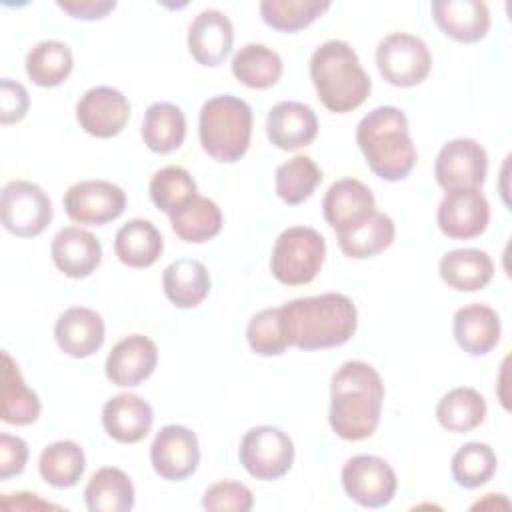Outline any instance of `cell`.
<instances>
[{
    "label": "cell",
    "mask_w": 512,
    "mask_h": 512,
    "mask_svg": "<svg viewBox=\"0 0 512 512\" xmlns=\"http://www.w3.org/2000/svg\"><path fill=\"white\" fill-rule=\"evenodd\" d=\"M384 384L374 366L362 360L344 362L330 382L328 422L348 442L370 438L382 416Z\"/></svg>",
    "instance_id": "6da1fadb"
},
{
    "label": "cell",
    "mask_w": 512,
    "mask_h": 512,
    "mask_svg": "<svg viewBox=\"0 0 512 512\" xmlns=\"http://www.w3.org/2000/svg\"><path fill=\"white\" fill-rule=\"evenodd\" d=\"M284 332L290 346L322 350L346 344L358 326V312L346 294L326 292L296 298L280 306Z\"/></svg>",
    "instance_id": "7a4b0ae2"
},
{
    "label": "cell",
    "mask_w": 512,
    "mask_h": 512,
    "mask_svg": "<svg viewBox=\"0 0 512 512\" xmlns=\"http://www.w3.org/2000/svg\"><path fill=\"white\" fill-rule=\"evenodd\" d=\"M356 144L362 150L368 168L386 182L404 180L418 160L408 130V118L396 106H378L370 110L358 122Z\"/></svg>",
    "instance_id": "3957f363"
},
{
    "label": "cell",
    "mask_w": 512,
    "mask_h": 512,
    "mask_svg": "<svg viewBox=\"0 0 512 512\" xmlns=\"http://www.w3.org/2000/svg\"><path fill=\"white\" fill-rule=\"evenodd\" d=\"M310 78L318 100L326 110L336 114H346L362 106L372 88L358 54L344 40H328L314 50Z\"/></svg>",
    "instance_id": "277c9868"
},
{
    "label": "cell",
    "mask_w": 512,
    "mask_h": 512,
    "mask_svg": "<svg viewBox=\"0 0 512 512\" xmlns=\"http://www.w3.org/2000/svg\"><path fill=\"white\" fill-rule=\"evenodd\" d=\"M202 150L216 162L234 164L250 146L252 110L248 102L232 94H220L204 102L198 118Z\"/></svg>",
    "instance_id": "5b68a950"
},
{
    "label": "cell",
    "mask_w": 512,
    "mask_h": 512,
    "mask_svg": "<svg viewBox=\"0 0 512 512\" xmlns=\"http://www.w3.org/2000/svg\"><path fill=\"white\" fill-rule=\"evenodd\" d=\"M326 256L322 234L310 226H290L280 232L270 256L274 278L286 286H302L312 282Z\"/></svg>",
    "instance_id": "8992f818"
},
{
    "label": "cell",
    "mask_w": 512,
    "mask_h": 512,
    "mask_svg": "<svg viewBox=\"0 0 512 512\" xmlns=\"http://www.w3.org/2000/svg\"><path fill=\"white\" fill-rule=\"evenodd\" d=\"M376 66L388 84L410 88L422 84L430 74L432 54L422 38L392 32L378 42Z\"/></svg>",
    "instance_id": "52a82bcc"
},
{
    "label": "cell",
    "mask_w": 512,
    "mask_h": 512,
    "mask_svg": "<svg viewBox=\"0 0 512 512\" xmlns=\"http://www.w3.org/2000/svg\"><path fill=\"white\" fill-rule=\"evenodd\" d=\"M2 226L18 238H34L52 222V202L34 182L10 180L0 198Z\"/></svg>",
    "instance_id": "ba28073f"
},
{
    "label": "cell",
    "mask_w": 512,
    "mask_h": 512,
    "mask_svg": "<svg viewBox=\"0 0 512 512\" xmlns=\"http://www.w3.org/2000/svg\"><path fill=\"white\" fill-rule=\"evenodd\" d=\"M238 456L252 478L276 480L292 468L294 442L276 426H256L244 434Z\"/></svg>",
    "instance_id": "9c48e42d"
},
{
    "label": "cell",
    "mask_w": 512,
    "mask_h": 512,
    "mask_svg": "<svg viewBox=\"0 0 512 512\" xmlns=\"http://www.w3.org/2000/svg\"><path fill=\"white\" fill-rule=\"evenodd\" d=\"M342 486L350 500L364 508H382L392 502L398 480L392 466L374 454H358L342 468Z\"/></svg>",
    "instance_id": "30bf717a"
},
{
    "label": "cell",
    "mask_w": 512,
    "mask_h": 512,
    "mask_svg": "<svg viewBox=\"0 0 512 512\" xmlns=\"http://www.w3.org/2000/svg\"><path fill=\"white\" fill-rule=\"evenodd\" d=\"M62 204L70 220L86 226H104L122 216L126 192L108 180H82L66 190Z\"/></svg>",
    "instance_id": "8fae6325"
},
{
    "label": "cell",
    "mask_w": 512,
    "mask_h": 512,
    "mask_svg": "<svg viewBox=\"0 0 512 512\" xmlns=\"http://www.w3.org/2000/svg\"><path fill=\"white\" fill-rule=\"evenodd\" d=\"M488 172V154L472 138L446 142L434 162V176L442 190L480 188Z\"/></svg>",
    "instance_id": "7c38bea8"
},
{
    "label": "cell",
    "mask_w": 512,
    "mask_h": 512,
    "mask_svg": "<svg viewBox=\"0 0 512 512\" xmlns=\"http://www.w3.org/2000/svg\"><path fill=\"white\" fill-rule=\"evenodd\" d=\"M150 462L154 472L170 482L190 478L200 464V446L196 434L180 424L160 428L152 446Z\"/></svg>",
    "instance_id": "4fadbf2b"
},
{
    "label": "cell",
    "mask_w": 512,
    "mask_h": 512,
    "mask_svg": "<svg viewBox=\"0 0 512 512\" xmlns=\"http://www.w3.org/2000/svg\"><path fill=\"white\" fill-rule=\"evenodd\" d=\"M438 228L454 240H470L480 236L490 222V204L480 188L450 190L438 204Z\"/></svg>",
    "instance_id": "5bb4252c"
},
{
    "label": "cell",
    "mask_w": 512,
    "mask_h": 512,
    "mask_svg": "<svg viewBox=\"0 0 512 512\" xmlns=\"http://www.w3.org/2000/svg\"><path fill=\"white\" fill-rule=\"evenodd\" d=\"M130 118L128 98L112 86H94L76 104L80 128L96 138L118 136Z\"/></svg>",
    "instance_id": "9a60e30c"
},
{
    "label": "cell",
    "mask_w": 512,
    "mask_h": 512,
    "mask_svg": "<svg viewBox=\"0 0 512 512\" xmlns=\"http://www.w3.org/2000/svg\"><path fill=\"white\" fill-rule=\"evenodd\" d=\"M158 364L156 344L142 334L122 338L108 354L104 370L106 378L122 388H132L148 380Z\"/></svg>",
    "instance_id": "2e32d148"
},
{
    "label": "cell",
    "mask_w": 512,
    "mask_h": 512,
    "mask_svg": "<svg viewBox=\"0 0 512 512\" xmlns=\"http://www.w3.org/2000/svg\"><path fill=\"white\" fill-rule=\"evenodd\" d=\"M232 44L234 26L224 12L208 8L190 22L188 50L198 64L210 68L220 66L232 52Z\"/></svg>",
    "instance_id": "e0dca14e"
},
{
    "label": "cell",
    "mask_w": 512,
    "mask_h": 512,
    "mask_svg": "<svg viewBox=\"0 0 512 512\" xmlns=\"http://www.w3.org/2000/svg\"><path fill=\"white\" fill-rule=\"evenodd\" d=\"M50 256L64 276L80 280L100 266L102 244L92 232L80 226H66L52 238Z\"/></svg>",
    "instance_id": "ac0fdd59"
},
{
    "label": "cell",
    "mask_w": 512,
    "mask_h": 512,
    "mask_svg": "<svg viewBox=\"0 0 512 512\" xmlns=\"http://www.w3.org/2000/svg\"><path fill=\"white\" fill-rule=\"evenodd\" d=\"M268 140L286 152H294L314 142L318 136V118L304 102H278L266 116Z\"/></svg>",
    "instance_id": "d6986e66"
},
{
    "label": "cell",
    "mask_w": 512,
    "mask_h": 512,
    "mask_svg": "<svg viewBox=\"0 0 512 512\" xmlns=\"http://www.w3.org/2000/svg\"><path fill=\"white\" fill-rule=\"evenodd\" d=\"M54 338L64 354L72 358H88L104 344V320L92 308L72 306L58 316Z\"/></svg>",
    "instance_id": "ffe728a7"
},
{
    "label": "cell",
    "mask_w": 512,
    "mask_h": 512,
    "mask_svg": "<svg viewBox=\"0 0 512 512\" xmlns=\"http://www.w3.org/2000/svg\"><path fill=\"white\" fill-rule=\"evenodd\" d=\"M152 406L130 392L112 396L102 408V426L106 434L120 444H136L144 440L152 428Z\"/></svg>",
    "instance_id": "44dd1931"
},
{
    "label": "cell",
    "mask_w": 512,
    "mask_h": 512,
    "mask_svg": "<svg viewBox=\"0 0 512 512\" xmlns=\"http://www.w3.org/2000/svg\"><path fill=\"white\" fill-rule=\"evenodd\" d=\"M432 18L444 36L462 44L480 42L490 28V10L478 0H434Z\"/></svg>",
    "instance_id": "7402d4cb"
},
{
    "label": "cell",
    "mask_w": 512,
    "mask_h": 512,
    "mask_svg": "<svg viewBox=\"0 0 512 512\" xmlns=\"http://www.w3.org/2000/svg\"><path fill=\"white\" fill-rule=\"evenodd\" d=\"M456 344L470 356H484L500 342V316L486 304H468L456 310L452 320Z\"/></svg>",
    "instance_id": "603a6c76"
},
{
    "label": "cell",
    "mask_w": 512,
    "mask_h": 512,
    "mask_svg": "<svg viewBox=\"0 0 512 512\" xmlns=\"http://www.w3.org/2000/svg\"><path fill=\"white\" fill-rule=\"evenodd\" d=\"M374 210H376V200L372 190L356 178L336 180L328 188L322 200L324 218L334 228V232H340L364 220Z\"/></svg>",
    "instance_id": "cb8c5ba5"
},
{
    "label": "cell",
    "mask_w": 512,
    "mask_h": 512,
    "mask_svg": "<svg viewBox=\"0 0 512 512\" xmlns=\"http://www.w3.org/2000/svg\"><path fill=\"white\" fill-rule=\"evenodd\" d=\"M438 272L452 290L476 292L494 278V262L480 248H456L440 258Z\"/></svg>",
    "instance_id": "d4e9b609"
},
{
    "label": "cell",
    "mask_w": 512,
    "mask_h": 512,
    "mask_svg": "<svg viewBox=\"0 0 512 512\" xmlns=\"http://www.w3.org/2000/svg\"><path fill=\"white\" fill-rule=\"evenodd\" d=\"M340 250L354 260L374 258L384 252L396 236L394 222L388 214L374 210L364 220L336 232Z\"/></svg>",
    "instance_id": "484cf974"
},
{
    "label": "cell",
    "mask_w": 512,
    "mask_h": 512,
    "mask_svg": "<svg viewBox=\"0 0 512 512\" xmlns=\"http://www.w3.org/2000/svg\"><path fill=\"white\" fill-rule=\"evenodd\" d=\"M2 392H0V418L12 426H28L38 420L42 404L38 394L24 382L18 364L8 352L2 354Z\"/></svg>",
    "instance_id": "4316f807"
},
{
    "label": "cell",
    "mask_w": 512,
    "mask_h": 512,
    "mask_svg": "<svg viewBox=\"0 0 512 512\" xmlns=\"http://www.w3.org/2000/svg\"><path fill=\"white\" fill-rule=\"evenodd\" d=\"M162 288L176 308H196L210 292V276L200 260L178 258L164 268Z\"/></svg>",
    "instance_id": "83f0119b"
},
{
    "label": "cell",
    "mask_w": 512,
    "mask_h": 512,
    "mask_svg": "<svg viewBox=\"0 0 512 512\" xmlns=\"http://www.w3.org/2000/svg\"><path fill=\"white\" fill-rule=\"evenodd\" d=\"M162 250V234L150 220H128L114 236V252L118 260L130 268L152 266L162 256Z\"/></svg>",
    "instance_id": "f1b7e54d"
},
{
    "label": "cell",
    "mask_w": 512,
    "mask_h": 512,
    "mask_svg": "<svg viewBox=\"0 0 512 512\" xmlns=\"http://www.w3.org/2000/svg\"><path fill=\"white\" fill-rule=\"evenodd\" d=\"M134 496L130 476L116 466L96 470L84 488V502L90 512H128L134 508Z\"/></svg>",
    "instance_id": "f546056e"
},
{
    "label": "cell",
    "mask_w": 512,
    "mask_h": 512,
    "mask_svg": "<svg viewBox=\"0 0 512 512\" xmlns=\"http://www.w3.org/2000/svg\"><path fill=\"white\" fill-rule=\"evenodd\" d=\"M168 216L174 234L188 244L208 242L222 230V212L218 204L200 194L192 196Z\"/></svg>",
    "instance_id": "4dcf8cb0"
},
{
    "label": "cell",
    "mask_w": 512,
    "mask_h": 512,
    "mask_svg": "<svg viewBox=\"0 0 512 512\" xmlns=\"http://www.w3.org/2000/svg\"><path fill=\"white\" fill-rule=\"evenodd\" d=\"M186 138V116L172 102H154L142 120V140L156 154H170Z\"/></svg>",
    "instance_id": "1f68e13d"
},
{
    "label": "cell",
    "mask_w": 512,
    "mask_h": 512,
    "mask_svg": "<svg viewBox=\"0 0 512 512\" xmlns=\"http://www.w3.org/2000/svg\"><path fill=\"white\" fill-rule=\"evenodd\" d=\"M486 412V400L478 390L458 386L440 398L436 406V420L444 430L464 434L478 428L484 422Z\"/></svg>",
    "instance_id": "d6a6232c"
},
{
    "label": "cell",
    "mask_w": 512,
    "mask_h": 512,
    "mask_svg": "<svg viewBox=\"0 0 512 512\" xmlns=\"http://www.w3.org/2000/svg\"><path fill=\"white\" fill-rule=\"evenodd\" d=\"M234 78L254 90L274 86L282 76V58L264 44H244L232 58Z\"/></svg>",
    "instance_id": "836d02e7"
},
{
    "label": "cell",
    "mask_w": 512,
    "mask_h": 512,
    "mask_svg": "<svg viewBox=\"0 0 512 512\" xmlns=\"http://www.w3.org/2000/svg\"><path fill=\"white\" fill-rule=\"evenodd\" d=\"M72 68V50L60 40H42L26 56V76L40 88L60 86Z\"/></svg>",
    "instance_id": "e575fe53"
},
{
    "label": "cell",
    "mask_w": 512,
    "mask_h": 512,
    "mask_svg": "<svg viewBox=\"0 0 512 512\" xmlns=\"http://www.w3.org/2000/svg\"><path fill=\"white\" fill-rule=\"evenodd\" d=\"M86 468V456L74 440H58L48 444L38 460L42 480L54 488H72L78 484Z\"/></svg>",
    "instance_id": "d590c367"
},
{
    "label": "cell",
    "mask_w": 512,
    "mask_h": 512,
    "mask_svg": "<svg viewBox=\"0 0 512 512\" xmlns=\"http://www.w3.org/2000/svg\"><path fill=\"white\" fill-rule=\"evenodd\" d=\"M320 182L322 170L310 156L304 154H298L288 162L280 164L274 174L276 194L288 206H296L308 200L316 192Z\"/></svg>",
    "instance_id": "8d00e7d4"
},
{
    "label": "cell",
    "mask_w": 512,
    "mask_h": 512,
    "mask_svg": "<svg viewBox=\"0 0 512 512\" xmlns=\"http://www.w3.org/2000/svg\"><path fill=\"white\" fill-rule=\"evenodd\" d=\"M330 2L326 0H262L260 16L266 26L278 32H298L316 22Z\"/></svg>",
    "instance_id": "74e56055"
},
{
    "label": "cell",
    "mask_w": 512,
    "mask_h": 512,
    "mask_svg": "<svg viewBox=\"0 0 512 512\" xmlns=\"http://www.w3.org/2000/svg\"><path fill=\"white\" fill-rule=\"evenodd\" d=\"M496 468V452L490 444L484 442H468L460 446L450 462L454 482L468 490L484 486L496 474Z\"/></svg>",
    "instance_id": "f35d334b"
},
{
    "label": "cell",
    "mask_w": 512,
    "mask_h": 512,
    "mask_svg": "<svg viewBox=\"0 0 512 512\" xmlns=\"http://www.w3.org/2000/svg\"><path fill=\"white\" fill-rule=\"evenodd\" d=\"M150 198L154 206L166 214L180 208L196 196V182L182 166H164L150 180Z\"/></svg>",
    "instance_id": "ab89813d"
},
{
    "label": "cell",
    "mask_w": 512,
    "mask_h": 512,
    "mask_svg": "<svg viewBox=\"0 0 512 512\" xmlns=\"http://www.w3.org/2000/svg\"><path fill=\"white\" fill-rule=\"evenodd\" d=\"M246 340L252 352L260 356L284 354L290 344L284 332L280 308H264L256 312L246 326Z\"/></svg>",
    "instance_id": "60d3db41"
},
{
    "label": "cell",
    "mask_w": 512,
    "mask_h": 512,
    "mask_svg": "<svg viewBox=\"0 0 512 512\" xmlns=\"http://www.w3.org/2000/svg\"><path fill=\"white\" fill-rule=\"evenodd\" d=\"M202 506L212 512H220V510L248 512L254 506V496L248 486L232 480H222L206 488Z\"/></svg>",
    "instance_id": "b9f144b4"
},
{
    "label": "cell",
    "mask_w": 512,
    "mask_h": 512,
    "mask_svg": "<svg viewBox=\"0 0 512 512\" xmlns=\"http://www.w3.org/2000/svg\"><path fill=\"white\" fill-rule=\"evenodd\" d=\"M30 108V98L20 82L10 78L0 80V122L4 126L20 122Z\"/></svg>",
    "instance_id": "7bdbcfd3"
},
{
    "label": "cell",
    "mask_w": 512,
    "mask_h": 512,
    "mask_svg": "<svg viewBox=\"0 0 512 512\" xmlns=\"http://www.w3.org/2000/svg\"><path fill=\"white\" fill-rule=\"evenodd\" d=\"M28 462V446L20 436L0 434V480L22 474Z\"/></svg>",
    "instance_id": "ee69618b"
},
{
    "label": "cell",
    "mask_w": 512,
    "mask_h": 512,
    "mask_svg": "<svg viewBox=\"0 0 512 512\" xmlns=\"http://www.w3.org/2000/svg\"><path fill=\"white\" fill-rule=\"evenodd\" d=\"M56 6L76 20H100L114 8V0H58Z\"/></svg>",
    "instance_id": "f6af8a7d"
}]
</instances>
